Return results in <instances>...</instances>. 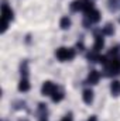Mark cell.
<instances>
[{"mask_svg": "<svg viewBox=\"0 0 120 121\" xmlns=\"http://www.w3.org/2000/svg\"><path fill=\"white\" fill-rule=\"evenodd\" d=\"M105 72L107 76H115L120 73V56H112L105 62Z\"/></svg>", "mask_w": 120, "mask_h": 121, "instance_id": "1", "label": "cell"}, {"mask_svg": "<svg viewBox=\"0 0 120 121\" xmlns=\"http://www.w3.org/2000/svg\"><path fill=\"white\" fill-rule=\"evenodd\" d=\"M55 56L61 60V62H68L75 58V49L72 48H66V47H61L55 51Z\"/></svg>", "mask_w": 120, "mask_h": 121, "instance_id": "2", "label": "cell"}, {"mask_svg": "<svg viewBox=\"0 0 120 121\" xmlns=\"http://www.w3.org/2000/svg\"><path fill=\"white\" fill-rule=\"evenodd\" d=\"M58 89V86L54 83V82H51V80H47V82H44L42 83V87H41V93H42V96H52L55 90Z\"/></svg>", "mask_w": 120, "mask_h": 121, "instance_id": "3", "label": "cell"}, {"mask_svg": "<svg viewBox=\"0 0 120 121\" xmlns=\"http://www.w3.org/2000/svg\"><path fill=\"white\" fill-rule=\"evenodd\" d=\"M1 18H6V20H9V21H13V18H14L13 10H11L6 3L1 6Z\"/></svg>", "mask_w": 120, "mask_h": 121, "instance_id": "4", "label": "cell"}, {"mask_svg": "<svg viewBox=\"0 0 120 121\" xmlns=\"http://www.w3.org/2000/svg\"><path fill=\"white\" fill-rule=\"evenodd\" d=\"M85 14H86V20H89L90 23H97L100 20V13L96 9H92V10H89Z\"/></svg>", "mask_w": 120, "mask_h": 121, "instance_id": "5", "label": "cell"}, {"mask_svg": "<svg viewBox=\"0 0 120 121\" xmlns=\"http://www.w3.org/2000/svg\"><path fill=\"white\" fill-rule=\"evenodd\" d=\"M99 79H100V73L97 72V70H90L89 75H88V79H86V82L89 83V85H96L97 82H99Z\"/></svg>", "mask_w": 120, "mask_h": 121, "instance_id": "6", "label": "cell"}, {"mask_svg": "<svg viewBox=\"0 0 120 121\" xmlns=\"http://www.w3.org/2000/svg\"><path fill=\"white\" fill-rule=\"evenodd\" d=\"M103 47H105V39H103V35H96V37H95L93 51H95V52H99Z\"/></svg>", "mask_w": 120, "mask_h": 121, "instance_id": "7", "label": "cell"}, {"mask_svg": "<svg viewBox=\"0 0 120 121\" xmlns=\"http://www.w3.org/2000/svg\"><path fill=\"white\" fill-rule=\"evenodd\" d=\"M82 99H83V101H85L86 104H90V103L93 101V90H92V89H86V90H83Z\"/></svg>", "mask_w": 120, "mask_h": 121, "instance_id": "8", "label": "cell"}, {"mask_svg": "<svg viewBox=\"0 0 120 121\" xmlns=\"http://www.w3.org/2000/svg\"><path fill=\"white\" fill-rule=\"evenodd\" d=\"M110 91L113 96H120V82L119 80H113L110 85Z\"/></svg>", "mask_w": 120, "mask_h": 121, "instance_id": "9", "label": "cell"}, {"mask_svg": "<svg viewBox=\"0 0 120 121\" xmlns=\"http://www.w3.org/2000/svg\"><path fill=\"white\" fill-rule=\"evenodd\" d=\"M18 90L20 91H28L30 90V83L27 80V78H23L18 83Z\"/></svg>", "mask_w": 120, "mask_h": 121, "instance_id": "10", "label": "cell"}, {"mask_svg": "<svg viewBox=\"0 0 120 121\" xmlns=\"http://www.w3.org/2000/svg\"><path fill=\"white\" fill-rule=\"evenodd\" d=\"M60 27L62 30H68L69 27H71V18L68 17V16H64L62 18H61L60 21Z\"/></svg>", "mask_w": 120, "mask_h": 121, "instance_id": "11", "label": "cell"}, {"mask_svg": "<svg viewBox=\"0 0 120 121\" xmlns=\"http://www.w3.org/2000/svg\"><path fill=\"white\" fill-rule=\"evenodd\" d=\"M51 97H52V101H54V103H60L61 100L65 97V94H64V91H61V90H58V89H57V90H55V93H54Z\"/></svg>", "mask_w": 120, "mask_h": 121, "instance_id": "12", "label": "cell"}, {"mask_svg": "<svg viewBox=\"0 0 120 121\" xmlns=\"http://www.w3.org/2000/svg\"><path fill=\"white\" fill-rule=\"evenodd\" d=\"M102 34H103V35H113V34H115V28L112 27V24H107L106 27H103Z\"/></svg>", "mask_w": 120, "mask_h": 121, "instance_id": "13", "label": "cell"}, {"mask_svg": "<svg viewBox=\"0 0 120 121\" xmlns=\"http://www.w3.org/2000/svg\"><path fill=\"white\" fill-rule=\"evenodd\" d=\"M9 20H6V18H1V32H6L7 28H9Z\"/></svg>", "mask_w": 120, "mask_h": 121, "instance_id": "14", "label": "cell"}, {"mask_svg": "<svg viewBox=\"0 0 120 121\" xmlns=\"http://www.w3.org/2000/svg\"><path fill=\"white\" fill-rule=\"evenodd\" d=\"M62 121H72V114H66V116L62 118Z\"/></svg>", "mask_w": 120, "mask_h": 121, "instance_id": "15", "label": "cell"}, {"mask_svg": "<svg viewBox=\"0 0 120 121\" xmlns=\"http://www.w3.org/2000/svg\"><path fill=\"white\" fill-rule=\"evenodd\" d=\"M88 121H97V117L96 116H90L89 118H88Z\"/></svg>", "mask_w": 120, "mask_h": 121, "instance_id": "16", "label": "cell"}, {"mask_svg": "<svg viewBox=\"0 0 120 121\" xmlns=\"http://www.w3.org/2000/svg\"><path fill=\"white\" fill-rule=\"evenodd\" d=\"M40 121H48V120H47V117H42V118H41Z\"/></svg>", "mask_w": 120, "mask_h": 121, "instance_id": "17", "label": "cell"}]
</instances>
